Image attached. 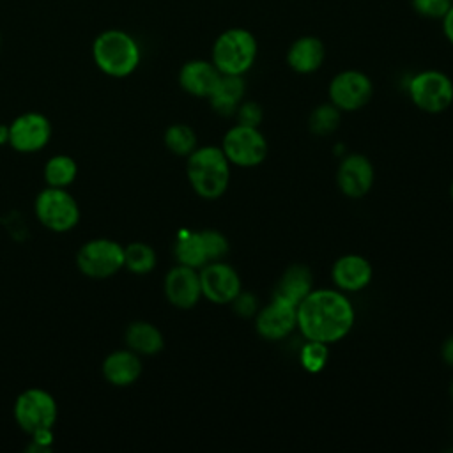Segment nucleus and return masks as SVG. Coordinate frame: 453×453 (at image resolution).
<instances>
[{"instance_id": "f257e3e1", "label": "nucleus", "mask_w": 453, "mask_h": 453, "mask_svg": "<svg viewBox=\"0 0 453 453\" xmlns=\"http://www.w3.org/2000/svg\"><path fill=\"white\" fill-rule=\"evenodd\" d=\"M352 303L338 290H311L297 304V327L306 340L334 343L354 326Z\"/></svg>"}, {"instance_id": "f03ea898", "label": "nucleus", "mask_w": 453, "mask_h": 453, "mask_svg": "<svg viewBox=\"0 0 453 453\" xmlns=\"http://www.w3.org/2000/svg\"><path fill=\"white\" fill-rule=\"evenodd\" d=\"M92 58L99 71L111 78H126L140 65L142 50L138 41L126 30L108 28L96 35Z\"/></svg>"}, {"instance_id": "7ed1b4c3", "label": "nucleus", "mask_w": 453, "mask_h": 453, "mask_svg": "<svg viewBox=\"0 0 453 453\" xmlns=\"http://www.w3.org/2000/svg\"><path fill=\"white\" fill-rule=\"evenodd\" d=\"M186 173L195 193L205 200L219 198L230 182V161L221 147L207 145L188 156Z\"/></svg>"}, {"instance_id": "20e7f679", "label": "nucleus", "mask_w": 453, "mask_h": 453, "mask_svg": "<svg viewBox=\"0 0 453 453\" xmlns=\"http://www.w3.org/2000/svg\"><path fill=\"white\" fill-rule=\"evenodd\" d=\"M258 44L255 35L241 27L226 28L221 32L211 51V60L221 74L244 76L257 58Z\"/></svg>"}, {"instance_id": "39448f33", "label": "nucleus", "mask_w": 453, "mask_h": 453, "mask_svg": "<svg viewBox=\"0 0 453 453\" xmlns=\"http://www.w3.org/2000/svg\"><path fill=\"white\" fill-rule=\"evenodd\" d=\"M407 90L414 106L426 113H441L453 103V81L446 73L437 69L414 74Z\"/></svg>"}, {"instance_id": "423d86ee", "label": "nucleus", "mask_w": 453, "mask_h": 453, "mask_svg": "<svg viewBox=\"0 0 453 453\" xmlns=\"http://www.w3.org/2000/svg\"><path fill=\"white\" fill-rule=\"evenodd\" d=\"M35 214L39 221L53 232H67L80 219V209L65 188L42 189L35 198Z\"/></svg>"}, {"instance_id": "0eeeda50", "label": "nucleus", "mask_w": 453, "mask_h": 453, "mask_svg": "<svg viewBox=\"0 0 453 453\" xmlns=\"http://www.w3.org/2000/svg\"><path fill=\"white\" fill-rule=\"evenodd\" d=\"M221 150L225 152L230 165L257 166L267 156V142L258 127L237 124L225 133Z\"/></svg>"}, {"instance_id": "6e6552de", "label": "nucleus", "mask_w": 453, "mask_h": 453, "mask_svg": "<svg viewBox=\"0 0 453 453\" xmlns=\"http://www.w3.org/2000/svg\"><path fill=\"white\" fill-rule=\"evenodd\" d=\"M14 418L18 425L28 434L50 430L57 419V402L44 389H27L18 396L14 403Z\"/></svg>"}, {"instance_id": "1a4fd4ad", "label": "nucleus", "mask_w": 453, "mask_h": 453, "mask_svg": "<svg viewBox=\"0 0 453 453\" xmlns=\"http://www.w3.org/2000/svg\"><path fill=\"white\" fill-rule=\"evenodd\" d=\"M327 94L340 111H356L372 99L373 83L363 71L345 69L331 80Z\"/></svg>"}, {"instance_id": "9d476101", "label": "nucleus", "mask_w": 453, "mask_h": 453, "mask_svg": "<svg viewBox=\"0 0 453 453\" xmlns=\"http://www.w3.org/2000/svg\"><path fill=\"white\" fill-rule=\"evenodd\" d=\"M76 262L83 274L108 278L124 265V248L111 239H92L80 248Z\"/></svg>"}, {"instance_id": "9b49d317", "label": "nucleus", "mask_w": 453, "mask_h": 453, "mask_svg": "<svg viewBox=\"0 0 453 453\" xmlns=\"http://www.w3.org/2000/svg\"><path fill=\"white\" fill-rule=\"evenodd\" d=\"M198 274L202 296L211 303L228 304L241 292V278L237 271L228 264H223L219 260L209 262L202 265V271Z\"/></svg>"}, {"instance_id": "f8f14e48", "label": "nucleus", "mask_w": 453, "mask_h": 453, "mask_svg": "<svg viewBox=\"0 0 453 453\" xmlns=\"http://www.w3.org/2000/svg\"><path fill=\"white\" fill-rule=\"evenodd\" d=\"M294 327H297V306L280 296H274L255 319V329L265 340H281Z\"/></svg>"}, {"instance_id": "ddd939ff", "label": "nucleus", "mask_w": 453, "mask_h": 453, "mask_svg": "<svg viewBox=\"0 0 453 453\" xmlns=\"http://www.w3.org/2000/svg\"><path fill=\"white\" fill-rule=\"evenodd\" d=\"M51 136L50 120L37 111H27L9 126V143L19 152H35L42 149Z\"/></svg>"}, {"instance_id": "4468645a", "label": "nucleus", "mask_w": 453, "mask_h": 453, "mask_svg": "<svg viewBox=\"0 0 453 453\" xmlns=\"http://www.w3.org/2000/svg\"><path fill=\"white\" fill-rule=\"evenodd\" d=\"M373 165L363 154L345 156L336 172L338 188L349 198L365 196L373 186Z\"/></svg>"}, {"instance_id": "2eb2a0df", "label": "nucleus", "mask_w": 453, "mask_h": 453, "mask_svg": "<svg viewBox=\"0 0 453 453\" xmlns=\"http://www.w3.org/2000/svg\"><path fill=\"white\" fill-rule=\"evenodd\" d=\"M165 296L177 308H193L202 297L200 274L196 269L182 264L170 269L165 278Z\"/></svg>"}, {"instance_id": "dca6fc26", "label": "nucleus", "mask_w": 453, "mask_h": 453, "mask_svg": "<svg viewBox=\"0 0 453 453\" xmlns=\"http://www.w3.org/2000/svg\"><path fill=\"white\" fill-rule=\"evenodd\" d=\"M331 276L340 290L357 292V290H363L365 287H368V283L372 281V276H373V269H372V264L365 257L349 253V255H342L340 258H336V262L333 264V269H331Z\"/></svg>"}, {"instance_id": "f3484780", "label": "nucleus", "mask_w": 453, "mask_h": 453, "mask_svg": "<svg viewBox=\"0 0 453 453\" xmlns=\"http://www.w3.org/2000/svg\"><path fill=\"white\" fill-rule=\"evenodd\" d=\"M221 73L212 60H188L179 71V85L191 96L209 97L219 80Z\"/></svg>"}, {"instance_id": "a211bd4d", "label": "nucleus", "mask_w": 453, "mask_h": 453, "mask_svg": "<svg viewBox=\"0 0 453 453\" xmlns=\"http://www.w3.org/2000/svg\"><path fill=\"white\" fill-rule=\"evenodd\" d=\"M324 42L315 35H301L287 50V64L299 74H311L319 71L324 64Z\"/></svg>"}, {"instance_id": "6ab92c4d", "label": "nucleus", "mask_w": 453, "mask_h": 453, "mask_svg": "<svg viewBox=\"0 0 453 453\" xmlns=\"http://www.w3.org/2000/svg\"><path fill=\"white\" fill-rule=\"evenodd\" d=\"M142 373V361L136 352L115 350L103 361V375L113 386H129Z\"/></svg>"}, {"instance_id": "aec40b11", "label": "nucleus", "mask_w": 453, "mask_h": 453, "mask_svg": "<svg viewBox=\"0 0 453 453\" xmlns=\"http://www.w3.org/2000/svg\"><path fill=\"white\" fill-rule=\"evenodd\" d=\"M246 92L244 78L239 74H221L212 94L209 96L211 106L219 115H232L241 104Z\"/></svg>"}, {"instance_id": "412c9836", "label": "nucleus", "mask_w": 453, "mask_h": 453, "mask_svg": "<svg viewBox=\"0 0 453 453\" xmlns=\"http://www.w3.org/2000/svg\"><path fill=\"white\" fill-rule=\"evenodd\" d=\"M311 283L313 278L310 269L306 265L294 264L280 278L274 296H280L297 306L311 292Z\"/></svg>"}, {"instance_id": "4be33fe9", "label": "nucleus", "mask_w": 453, "mask_h": 453, "mask_svg": "<svg viewBox=\"0 0 453 453\" xmlns=\"http://www.w3.org/2000/svg\"><path fill=\"white\" fill-rule=\"evenodd\" d=\"M126 343L136 354L154 356L163 349L165 340L161 331L154 324L145 320H136L129 324L126 331Z\"/></svg>"}, {"instance_id": "5701e85b", "label": "nucleus", "mask_w": 453, "mask_h": 453, "mask_svg": "<svg viewBox=\"0 0 453 453\" xmlns=\"http://www.w3.org/2000/svg\"><path fill=\"white\" fill-rule=\"evenodd\" d=\"M175 257L179 264L188 265V267H202L207 264V255L203 250V242L200 237V232H189L184 230L177 237L175 242Z\"/></svg>"}, {"instance_id": "b1692460", "label": "nucleus", "mask_w": 453, "mask_h": 453, "mask_svg": "<svg viewBox=\"0 0 453 453\" xmlns=\"http://www.w3.org/2000/svg\"><path fill=\"white\" fill-rule=\"evenodd\" d=\"M76 163L69 156H53L44 166V179L51 188H67L76 177Z\"/></svg>"}, {"instance_id": "393cba45", "label": "nucleus", "mask_w": 453, "mask_h": 453, "mask_svg": "<svg viewBox=\"0 0 453 453\" xmlns=\"http://www.w3.org/2000/svg\"><path fill=\"white\" fill-rule=\"evenodd\" d=\"M124 265L134 274H147L156 265V253L145 242H131L124 248Z\"/></svg>"}, {"instance_id": "a878e982", "label": "nucleus", "mask_w": 453, "mask_h": 453, "mask_svg": "<svg viewBox=\"0 0 453 453\" xmlns=\"http://www.w3.org/2000/svg\"><path fill=\"white\" fill-rule=\"evenodd\" d=\"M165 145L175 156H189L196 149V134L188 124H173L165 131Z\"/></svg>"}, {"instance_id": "bb28decb", "label": "nucleus", "mask_w": 453, "mask_h": 453, "mask_svg": "<svg viewBox=\"0 0 453 453\" xmlns=\"http://www.w3.org/2000/svg\"><path fill=\"white\" fill-rule=\"evenodd\" d=\"M340 119H342L340 110L333 103H327V104L317 106L311 111V115L308 119V126L313 134L326 136V134H331L333 131H336V127L340 126Z\"/></svg>"}, {"instance_id": "cd10ccee", "label": "nucleus", "mask_w": 453, "mask_h": 453, "mask_svg": "<svg viewBox=\"0 0 453 453\" xmlns=\"http://www.w3.org/2000/svg\"><path fill=\"white\" fill-rule=\"evenodd\" d=\"M327 343H322V342H313V340H308L304 343V347L301 349V354H299V361H301V366L310 372V373H319L320 370H324L326 363H327Z\"/></svg>"}, {"instance_id": "c85d7f7f", "label": "nucleus", "mask_w": 453, "mask_h": 453, "mask_svg": "<svg viewBox=\"0 0 453 453\" xmlns=\"http://www.w3.org/2000/svg\"><path fill=\"white\" fill-rule=\"evenodd\" d=\"M202 242H203V250L207 255V262H216L219 258H223L228 253V241L226 237L218 232V230H202L200 232Z\"/></svg>"}, {"instance_id": "c756f323", "label": "nucleus", "mask_w": 453, "mask_h": 453, "mask_svg": "<svg viewBox=\"0 0 453 453\" xmlns=\"http://www.w3.org/2000/svg\"><path fill=\"white\" fill-rule=\"evenodd\" d=\"M453 0H411L414 12L430 19H442Z\"/></svg>"}, {"instance_id": "7c9ffc66", "label": "nucleus", "mask_w": 453, "mask_h": 453, "mask_svg": "<svg viewBox=\"0 0 453 453\" xmlns=\"http://www.w3.org/2000/svg\"><path fill=\"white\" fill-rule=\"evenodd\" d=\"M235 111H237V120L242 126L258 127V124L262 122V108L255 101H246V103L239 104Z\"/></svg>"}, {"instance_id": "2f4dec72", "label": "nucleus", "mask_w": 453, "mask_h": 453, "mask_svg": "<svg viewBox=\"0 0 453 453\" xmlns=\"http://www.w3.org/2000/svg\"><path fill=\"white\" fill-rule=\"evenodd\" d=\"M232 304H234L235 313L241 317H251L258 311V301L250 292H239L237 297L232 301Z\"/></svg>"}, {"instance_id": "473e14b6", "label": "nucleus", "mask_w": 453, "mask_h": 453, "mask_svg": "<svg viewBox=\"0 0 453 453\" xmlns=\"http://www.w3.org/2000/svg\"><path fill=\"white\" fill-rule=\"evenodd\" d=\"M441 21H442V32H444L446 39L453 44V4L448 9V12L442 16Z\"/></svg>"}, {"instance_id": "72a5a7b5", "label": "nucleus", "mask_w": 453, "mask_h": 453, "mask_svg": "<svg viewBox=\"0 0 453 453\" xmlns=\"http://www.w3.org/2000/svg\"><path fill=\"white\" fill-rule=\"evenodd\" d=\"M441 354H442V359H444L448 365L453 366V336H449V338L444 342Z\"/></svg>"}, {"instance_id": "f704fd0d", "label": "nucleus", "mask_w": 453, "mask_h": 453, "mask_svg": "<svg viewBox=\"0 0 453 453\" xmlns=\"http://www.w3.org/2000/svg\"><path fill=\"white\" fill-rule=\"evenodd\" d=\"M5 142H9V126L0 124V145Z\"/></svg>"}, {"instance_id": "c9c22d12", "label": "nucleus", "mask_w": 453, "mask_h": 453, "mask_svg": "<svg viewBox=\"0 0 453 453\" xmlns=\"http://www.w3.org/2000/svg\"><path fill=\"white\" fill-rule=\"evenodd\" d=\"M449 193H451V198H453V182H451V188H449Z\"/></svg>"}, {"instance_id": "e433bc0d", "label": "nucleus", "mask_w": 453, "mask_h": 453, "mask_svg": "<svg viewBox=\"0 0 453 453\" xmlns=\"http://www.w3.org/2000/svg\"><path fill=\"white\" fill-rule=\"evenodd\" d=\"M449 391H451V398H453V384H451V389H449Z\"/></svg>"}, {"instance_id": "4c0bfd02", "label": "nucleus", "mask_w": 453, "mask_h": 453, "mask_svg": "<svg viewBox=\"0 0 453 453\" xmlns=\"http://www.w3.org/2000/svg\"><path fill=\"white\" fill-rule=\"evenodd\" d=\"M0 46H2V35H0Z\"/></svg>"}]
</instances>
